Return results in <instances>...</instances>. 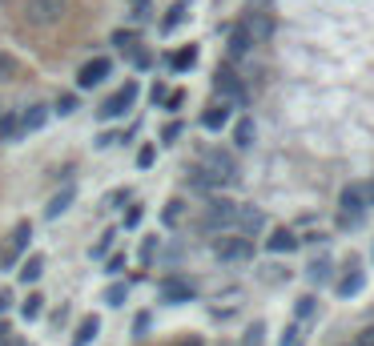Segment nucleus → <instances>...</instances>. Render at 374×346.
I'll list each match as a JSON object with an SVG mask.
<instances>
[{"instance_id":"obj_13","label":"nucleus","mask_w":374,"mask_h":346,"mask_svg":"<svg viewBox=\"0 0 374 346\" xmlns=\"http://www.w3.org/2000/svg\"><path fill=\"white\" fill-rule=\"evenodd\" d=\"M298 246H302V242H298L290 230H274L270 238H266V250H270V254H294Z\"/></svg>"},{"instance_id":"obj_38","label":"nucleus","mask_w":374,"mask_h":346,"mask_svg":"<svg viewBox=\"0 0 374 346\" xmlns=\"http://www.w3.org/2000/svg\"><path fill=\"white\" fill-rule=\"evenodd\" d=\"M326 274H330V262H326V258L310 266V278H314V282H322V278H326Z\"/></svg>"},{"instance_id":"obj_19","label":"nucleus","mask_w":374,"mask_h":346,"mask_svg":"<svg viewBox=\"0 0 374 346\" xmlns=\"http://www.w3.org/2000/svg\"><path fill=\"white\" fill-rule=\"evenodd\" d=\"M45 121H48V109H45V105H28V113L21 117V129H24V133H32V129H41Z\"/></svg>"},{"instance_id":"obj_35","label":"nucleus","mask_w":374,"mask_h":346,"mask_svg":"<svg viewBox=\"0 0 374 346\" xmlns=\"http://www.w3.org/2000/svg\"><path fill=\"white\" fill-rule=\"evenodd\" d=\"M177 105H186V89H173V93H165V109H177Z\"/></svg>"},{"instance_id":"obj_14","label":"nucleus","mask_w":374,"mask_h":346,"mask_svg":"<svg viewBox=\"0 0 374 346\" xmlns=\"http://www.w3.org/2000/svg\"><path fill=\"white\" fill-rule=\"evenodd\" d=\"M97 330H101V318H97V314H85V318H81V326L72 330L69 346H89L97 338Z\"/></svg>"},{"instance_id":"obj_22","label":"nucleus","mask_w":374,"mask_h":346,"mask_svg":"<svg viewBox=\"0 0 374 346\" xmlns=\"http://www.w3.org/2000/svg\"><path fill=\"white\" fill-rule=\"evenodd\" d=\"M246 28H250V37H254V41H266L274 24H270V17H262V12H254V17L246 21Z\"/></svg>"},{"instance_id":"obj_32","label":"nucleus","mask_w":374,"mask_h":346,"mask_svg":"<svg viewBox=\"0 0 374 346\" xmlns=\"http://www.w3.org/2000/svg\"><path fill=\"white\" fill-rule=\"evenodd\" d=\"M113 238H117V233L109 230V233H105V238H101V242L93 246V250H89V254H93V258H105V254H109V246H113Z\"/></svg>"},{"instance_id":"obj_34","label":"nucleus","mask_w":374,"mask_h":346,"mask_svg":"<svg viewBox=\"0 0 374 346\" xmlns=\"http://www.w3.org/2000/svg\"><path fill=\"white\" fill-rule=\"evenodd\" d=\"M294 314H298V318H310V314H314V298H310V294H306V298H298Z\"/></svg>"},{"instance_id":"obj_30","label":"nucleus","mask_w":374,"mask_h":346,"mask_svg":"<svg viewBox=\"0 0 374 346\" xmlns=\"http://www.w3.org/2000/svg\"><path fill=\"white\" fill-rule=\"evenodd\" d=\"M177 137H181V121H169V125L161 129V145H173Z\"/></svg>"},{"instance_id":"obj_5","label":"nucleus","mask_w":374,"mask_h":346,"mask_svg":"<svg viewBox=\"0 0 374 346\" xmlns=\"http://www.w3.org/2000/svg\"><path fill=\"white\" fill-rule=\"evenodd\" d=\"M105 77H113V61H109V57H93V61H85V65H81L77 85H81V89H97Z\"/></svg>"},{"instance_id":"obj_41","label":"nucleus","mask_w":374,"mask_h":346,"mask_svg":"<svg viewBox=\"0 0 374 346\" xmlns=\"http://www.w3.org/2000/svg\"><path fill=\"white\" fill-rule=\"evenodd\" d=\"M282 346H298V326H286V334H282Z\"/></svg>"},{"instance_id":"obj_4","label":"nucleus","mask_w":374,"mask_h":346,"mask_svg":"<svg viewBox=\"0 0 374 346\" xmlns=\"http://www.w3.org/2000/svg\"><path fill=\"white\" fill-rule=\"evenodd\" d=\"M237 218V202H230V198H213L210 209H206V230H226V226H234Z\"/></svg>"},{"instance_id":"obj_1","label":"nucleus","mask_w":374,"mask_h":346,"mask_svg":"<svg viewBox=\"0 0 374 346\" xmlns=\"http://www.w3.org/2000/svg\"><path fill=\"white\" fill-rule=\"evenodd\" d=\"M65 12H69V0H28V4H24V17H28V24H37V28L61 24Z\"/></svg>"},{"instance_id":"obj_45","label":"nucleus","mask_w":374,"mask_h":346,"mask_svg":"<svg viewBox=\"0 0 374 346\" xmlns=\"http://www.w3.org/2000/svg\"><path fill=\"white\" fill-rule=\"evenodd\" d=\"M121 266H125V258H121V254H113V258H109V266H105V270H109V274H117Z\"/></svg>"},{"instance_id":"obj_27","label":"nucleus","mask_w":374,"mask_h":346,"mask_svg":"<svg viewBox=\"0 0 374 346\" xmlns=\"http://www.w3.org/2000/svg\"><path fill=\"white\" fill-rule=\"evenodd\" d=\"M125 294H129V286L117 282V286H109V290H105V302H109V306H125Z\"/></svg>"},{"instance_id":"obj_42","label":"nucleus","mask_w":374,"mask_h":346,"mask_svg":"<svg viewBox=\"0 0 374 346\" xmlns=\"http://www.w3.org/2000/svg\"><path fill=\"white\" fill-rule=\"evenodd\" d=\"M257 343H262V323H254L250 334H246V346H257Z\"/></svg>"},{"instance_id":"obj_28","label":"nucleus","mask_w":374,"mask_h":346,"mask_svg":"<svg viewBox=\"0 0 374 346\" xmlns=\"http://www.w3.org/2000/svg\"><path fill=\"white\" fill-rule=\"evenodd\" d=\"M181 209H186V206H181V202H169V206L161 209V222H165V226H173V222H181Z\"/></svg>"},{"instance_id":"obj_48","label":"nucleus","mask_w":374,"mask_h":346,"mask_svg":"<svg viewBox=\"0 0 374 346\" xmlns=\"http://www.w3.org/2000/svg\"><path fill=\"white\" fill-rule=\"evenodd\" d=\"M362 193H366V206H374V177L366 185H362Z\"/></svg>"},{"instance_id":"obj_18","label":"nucleus","mask_w":374,"mask_h":346,"mask_svg":"<svg viewBox=\"0 0 374 346\" xmlns=\"http://www.w3.org/2000/svg\"><path fill=\"white\" fill-rule=\"evenodd\" d=\"M193 61H197V48L186 45V48H177V52L169 57V69H173V73H186V69H193Z\"/></svg>"},{"instance_id":"obj_46","label":"nucleus","mask_w":374,"mask_h":346,"mask_svg":"<svg viewBox=\"0 0 374 346\" xmlns=\"http://www.w3.org/2000/svg\"><path fill=\"white\" fill-rule=\"evenodd\" d=\"M133 330H137V334H145V330H149V314H137V323H133Z\"/></svg>"},{"instance_id":"obj_12","label":"nucleus","mask_w":374,"mask_h":346,"mask_svg":"<svg viewBox=\"0 0 374 346\" xmlns=\"http://www.w3.org/2000/svg\"><path fill=\"white\" fill-rule=\"evenodd\" d=\"M250 45H254V37H250V28H246V21H242V24L234 28V32H230V45H226L230 61H242V57L250 52Z\"/></svg>"},{"instance_id":"obj_25","label":"nucleus","mask_w":374,"mask_h":346,"mask_svg":"<svg viewBox=\"0 0 374 346\" xmlns=\"http://www.w3.org/2000/svg\"><path fill=\"white\" fill-rule=\"evenodd\" d=\"M77 109H81V101H77V93H61V97H57V113H61V117L77 113Z\"/></svg>"},{"instance_id":"obj_17","label":"nucleus","mask_w":374,"mask_h":346,"mask_svg":"<svg viewBox=\"0 0 374 346\" xmlns=\"http://www.w3.org/2000/svg\"><path fill=\"white\" fill-rule=\"evenodd\" d=\"M21 133H24V129H21V117L12 113V109H8V113H0V141H17Z\"/></svg>"},{"instance_id":"obj_9","label":"nucleus","mask_w":374,"mask_h":346,"mask_svg":"<svg viewBox=\"0 0 374 346\" xmlns=\"http://www.w3.org/2000/svg\"><path fill=\"white\" fill-rule=\"evenodd\" d=\"M213 89L222 93V97H230V101H237V105L246 101V85L234 77V69H230V65H222V69L213 73Z\"/></svg>"},{"instance_id":"obj_49","label":"nucleus","mask_w":374,"mask_h":346,"mask_svg":"<svg viewBox=\"0 0 374 346\" xmlns=\"http://www.w3.org/2000/svg\"><path fill=\"white\" fill-rule=\"evenodd\" d=\"M181 346H206V343H197V338H186V343H181Z\"/></svg>"},{"instance_id":"obj_10","label":"nucleus","mask_w":374,"mask_h":346,"mask_svg":"<svg viewBox=\"0 0 374 346\" xmlns=\"http://www.w3.org/2000/svg\"><path fill=\"white\" fill-rule=\"evenodd\" d=\"M161 302H173V306L193 302V286H189L186 278H165L161 282Z\"/></svg>"},{"instance_id":"obj_29","label":"nucleus","mask_w":374,"mask_h":346,"mask_svg":"<svg viewBox=\"0 0 374 346\" xmlns=\"http://www.w3.org/2000/svg\"><path fill=\"white\" fill-rule=\"evenodd\" d=\"M12 77H17V61L8 52H0V81H12Z\"/></svg>"},{"instance_id":"obj_43","label":"nucleus","mask_w":374,"mask_h":346,"mask_svg":"<svg viewBox=\"0 0 374 346\" xmlns=\"http://www.w3.org/2000/svg\"><path fill=\"white\" fill-rule=\"evenodd\" d=\"M129 4H133V17H149V0H129Z\"/></svg>"},{"instance_id":"obj_21","label":"nucleus","mask_w":374,"mask_h":346,"mask_svg":"<svg viewBox=\"0 0 374 346\" xmlns=\"http://www.w3.org/2000/svg\"><path fill=\"white\" fill-rule=\"evenodd\" d=\"M234 141H237V149H250V145H254V121H250V117H242L234 125Z\"/></svg>"},{"instance_id":"obj_37","label":"nucleus","mask_w":374,"mask_h":346,"mask_svg":"<svg viewBox=\"0 0 374 346\" xmlns=\"http://www.w3.org/2000/svg\"><path fill=\"white\" fill-rule=\"evenodd\" d=\"M133 41H137V37H133L129 28H117V32H113V45H121V48H129Z\"/></svg>"},{"instance_id":"obj_6","label":"nucleus","mask_w":374,"mask_h":346,"mask_svg":"<svg viewBox=\"0 0 374 346\" xmlns=\"http://www.w3.org/2000/svg\"><path fill=\"white\" fill-rule=\"evenodd\" d=\"M338 206H342V226L358 222L362 209H366V193H362V185H346V189L338 193Z\"/></svg>"},{"instance_id":"obj_3","label":"nucleus","mask_w":374,"mask_h":346,"mask_svg":"<svg viewBox=\"0 0 374 346\" xmlns=\"http://www.w3.org/2000/svg\"><path fill=\"white\" fill-rule=\"evenodd\" d=\"M213 254L222 258V262H246V258L254 254V246H250V238L230 233V238H217V242H213Z\"/></svg>"},{"instance_id":"obj_8","label":"nucleus","mask_w":374,"mask_h":346,"mask_svg":"<svg viewBox=\"0 0 374 346\" xmlns=\"http://www.w3.org/2000/svg\"><path fill=\"white\" fill-rule=\"evenodd\" d=\"M201 169H210L213 177H217V185H222V182H234V177H237L234 157H230V153H222V149H210V153L201 157Z\"/></svg>"},{"instance_id":"obj_31","label":"nucleus","mask_w":374,"mask_h":346,"mask_svg":"<svg viewBox=\"0 0 374 346\" xmlns=\"http://www.w3.org/2000/svg\"><path fill=\"white\" fill-rule=\"evenodd\" d=\"M157 162V149H153V145H141V153H137V165L141 169H149V165Z\"/></svg>"},{"instance_id":"obj_26","label":"nucleus","mask_w":374,"mask_h":346,"mask_svg":"<svg viewBox=\"0 0 374 346\" xmlns=\"http://www.w3.org/2000/svg\"><path fill=\"white\" fill-rule=\"evenodd\" d=\"M186 21V4H177V8H169V17H165L161 21V32L165 37H169V32H173V28H177V24Z\"/></svg>"},{"instance_id":"obj_15","label":"nucleus","mask_w":374,"mask_h":346,"mask_svg":"<svg viewBox=\"0 0 374 346\" xmlns=\"http://www.w3.org/2000/svg\"><path fill=\"white\" fill-rule=\"evenodd\" d=\"M234 226H242V233H257V230H262V209H254V206H237Z\"/></svg>"},{"instance_id":"obj_20","label":"nucleus","mask_w":374,"mask_h":346,"mask_svg":"<svg viewBox=\"0 0 374 346\" xmlns=\"http://www.w3.org/2000/svg\"><path fill=\"white\" fill-rule=\"evenodd\" d=\"M362 282H366V278H362V270H358V266H351V274L338 282V294H342V298H351V294H358V290H362Z\"/></svg>"},{"instance_id":"obj_40","label":"nucleus","mask_w":374,"mask_h":346,"mask_svg":"<svg viewBox=\"0 0 374 346\" xmlns=\"http://www.w3.org/2000/svg\"><path fill=\"white\" fill-rule=\"evenodd\" d=\"M133 65H137V69H149V65H153V57L141 48V52H133Z\"/></svg>"},{"instance_id":"obj_2","label":"nucleus","mask_w":374,"mask_h":346,"mask_svg":"<svg viewBox=\"0 0 374 346\" xmlns=\"http://www.w3.org/2000/svg\"><path fill=\"white\" fill-rule=\"evenodd\" d=\"M133 101H137V81H129V85H121L101 109H97V121H117V117H125L129 109H133Z\"/></svg>"},{"instance_id":"obj_23","label":"nucleus","mask_w":374,"mask_h":346,"mask_svg":"<svg viewBox=\"0 0 374 346\" xmlns=\"http://www.w3.org/2000/svg\"><path fill=\"white\" fill-rule=\"evenodd\" d=\"M41 310H45V298H41V294H28L24 306H21V318H24V323H37V318H41Z\"/></svg>"},{"instance_id":"obj_11","label":"nucleus","mask_w":374,"mask_h":346,"mask_svg":"<svg viewBox=\"0 0 374 346\" xmlns=\"http://www.w3.org/2000/svg\"><path fill=\"white\" fill-rule=\"evenodd\" d=\"M72 202H77V185H65V189H57V193H52V198L45 202V218H48V222H52V218H61V213H65Z\"/></svg>"},{"instance_id":"obj_24","label":"nucleus","mask_w":374,"mask_h":346,"mask_svg":"<svg viewBox=\"0 0 374 346\" xmlns=\"http://www.w3.org/2000/svg\"><path fill=\"white\" fill-rule=\"evenodd\" d=\"M41 274H45V258H41V254H32V258H28V262H24L21 278H24V282H28V286H32V282H37V278H41Z\"/></svg>"},{"instance_id":"obj_33","label":"nucleus","mask_w":374,"mask_h":346,"mask_svg":"<svg viewBox=\"0 0 374 346\" xmlns=\"http://www.w3.org/2000/svg\"><path fill=\"white\" fill-rule=\"evenodd\" d=\"M141 218H145V209H141V206H129V209H125V226H129V230H133V226H141Z\"/></svg>"},{"instance_id":"obj_16","label":"nucleus","mask_w":374,"mask_h":346,"mask_svg":"<svg viewBox=\"0 0 374 346\" xmlns=\"http://www.w3.org/2000/svg\"><path fill=\"white\" fill-rule=\"evenodd\" d=\"M226 121H230V105H226V101H217V105H210V109L201 113V125H206V129H222Z\"/></svg>"},{"instance_id":"obj_44","label":"nucleus","mask_w":374,"mask_h":346,"mask_svg":"<svg viewBox=\"0 0 374 346\" xmlns=\"http://www.w3.org/2000/svg\"><path fill=\"white\" fill-rule=\"evenodd\" d=\"M358 346H374V326H366V330L358 334Z\"/></svg>"},{"instance_id":"obj_36","label":"nucleus","mask_w":374,"mask_h":346,"mask_svg":"<svg viewBox=\"0 0 374 346\" xmlns=\"http://www.w3.org/2000/svg\"><path fill=\"white\" fill-rule=\"evenodd\" d=\"M153 254H157V238H145L141 242V262H153Z\"/></svg>"},{"instance_id":"obj_47","label":"nucleus","mask_w":374,"mask_h":346,"mask_svg":"<svg viewBox=\"0 0 374 346\" xmlns=\"http://www.w3.org/2000/svg\"><path fill=\"white\" fill-rule=\"evenodd\" d=\"M8 306H12V290H0V314H4Z\"/></svg>"},{"instance_id":"obj_7","label":"nucleus","mask_w":374,"mask_h":346,"mask_svg":"<svg viewBox=\"0 0 374 346\" xmlns=\"http://www.w3.org/2000/svg\"><path fill=\"white\" fill-rule=\"evenodd\" d=\"M28 238H32V222H17V233H12V242H8V250L0 254V270H12V266L21 262L24 246H28Z\"/></svg>"},{"instance_id":"obj_39","label":"nucleus","mask_w":374,"mask_h":346,"mask_svg":"<svg viewBox=\"0 0 374 346\" xmlns=\"http://www.w3.org/2000/svg\"><path fill=\"white\" fill-rule=\"evenodd\" d=\"M121 202H129V189H113V193L105 198V206H121Z\"/></svg>"}]
</instances>
